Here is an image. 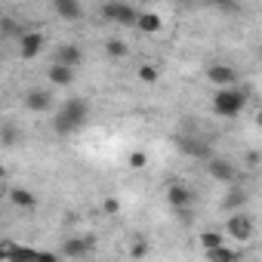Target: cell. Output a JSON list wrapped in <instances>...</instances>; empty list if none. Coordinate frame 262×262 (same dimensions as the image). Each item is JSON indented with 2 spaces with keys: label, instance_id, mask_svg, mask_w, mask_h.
<instances>
[{
  "label": "cell",
  "instance_id": "6da1fadb",
  "mask_svg": "<svg viewBox=\"0 0 262 262\" xmlns=\"http://www.w3.org/2000/svg\"><path fill=\"white\" fill-rule=\"evenodd\" d=\"M86 117H90V105H86V99H80V96L65 99L62 108H59L56 117H53V129H56L59 136H71V133H77V129L86 123Z\"/></svg>",
  "mask_w": 262,
  "mask_h": 262
},
{
  "label": "cell",
  "instance_id": "7a4b0ae2",
  "mask_svg": "<svg viewBox=\"0 0 262 262\" xmlns=\"http://www.w3.org/2000/svg\"><path fill=\"white\" fill-rule=\"evenodd\" d=\"M244 105H247V93L231 90V86L216 90V96H213V111H216L219 117H237V114L244 111Z\"/></svg>",
  "mask_w": 262,
  "mask_h": 262
},
{
  "label": "cell",
  "instance_id": "3957f363",
  "mask_svg": "<svg viewBox=\"0 0 262 262\" xmlns=\"http://www.w3.org/2000/svg\"><path fill=\"white\" fill-rule=\"evenodd\" d=\"M99 16L114 25H139L142 13H136V7H129V4H102Z\"/></svg>",
  "mask_w": 262,
  "mask_h": 262
},
{
  "label": "cell",
  "instance_id": "277c9868",
  "mask_svg": "<svg viewBox=\"0 0 262 262\" xmlns=\"http://www.w3.org/2000/svg\"><path fill=\"white\" fill-rule=\"evenodd\" d=\"M176 145L188 158H210V142L207 139H198V136H185L182 133V136H176Z\"/></svg>",
  "mask_w": 262,
  "mask_h": 262
},
{
  "label": "cell",
  "instance_id": "5b68a950",
  "mask_svg": "<svg viewBox=\"0 0 262 262\" xmlns=\"http://www.w3.org/2000/svg\"><path fill=\"white\" fill-rule=\"evenodd\" d=\"M167 201H170V207H173V210L185 213V210L191 207L194 194H191V188H188V185H182V182H173V185L167 188Z\"/></svg>",
  "mask_w": 262,
  "mask_h": 262
},
{
  "label": "cell",
  "instance_id": "8992f818",
  "mask_svg": "<svg viewBox=\"0 0 262 262\" xmlns=\"http://www.w3.org/2000/svg\"><path fill=\"white\" fill-rule=\"evenodd\" d=\"M207 173H210L213 179H219V182H234V179H237L234 164L225 161V158H210V161H207Z\"/></svg>",
  "mask_w": 262,
  "mask_h": 262
},
{
  "label": "cell",
  "instance_id": "52a82bcc",
  "mask_svg": "<svg viewBox=\"0 0 262 262\" xmlns=\"http://www.w3.org/2000/svg\"><path fill=\"white\" fill-rule=\"evenodd\" d=\"M225 231H228L234 241H250V234H253V219H250L247 213H234V216L228 219Z\"/></svg>",
  "mask_w": 262,
  "mask_h": 262
},
{
  "label": "cell",
  "instance_id": "ba28073f",
  "mask_svg": "<svg viewBox=\"0 0 262 262\" xmlns=\"http://www.w3.org/2000/svg\"><path fill=\"white\" fill-rule=\"evenodd\" d=\"M4 256H7V262H37L40 250H34V247H19V244L7 241V244H4Z\"/></svg>",
  "mask_w": 262,
  "mask_h": 262
},
{
  "label": "cell",
  "instance_id": "9c48e42d",
  "mask_svg": "<svg viewBox=\"0 0 262 262\" xmlns=\"http://www.w3.org/2000/svg\"><path fill=\"white\" fill-rule=\"evenodd\" d=\"M40 50H43V34H40V31H25V34L19 37V53H22V59H34Z\"/></svg>",
  "mask_w": 262,
  "mask_h": 262
},
{
  "label": "cell",
  "instance_id": "30bf717a",
  "mask_svg": "<svg viewBox=\"0 0 262 262\" xmlns=\"http://www.w3.org/2000/svg\"><path fill=\"white\" fill-rule=\"evenodd\" d=\"M207 77H210L219 90H225V86H231V83L237 80V71H234L231 65H210V68H207Z\"/></svg>",
  "mask_w": 262,
  "mask_h": 262
},
{
  "label": "cell",
  "instance_id": "8fae6325",
  "mask_svg": "<svg viewBox=\"0 0 262 262\" xmlns=\"http://www.w3.org/2000/svg\"><path fill=\"white\" fill-rule=\"evenodd\" d=\"M22 102H25L28 111H50V108H53V96H50V90H28Z\"/></svg>",
  "mask_w": 262,
  "mask_h": 262
},
{
  "label": "cell",
  "instance_id": "7c38bea8",
  "mask_svg": "<svg viewBox=\"0 0 262 262\" xmlns=\"http://www.w3.org/2000/svg\"><path fill=\"white\" fill-rule=\"evenodd\" d=\"M90 250H93V237H68L62 244V256H68V259H80Z\"/></svg>",
  "mask_w": 262,
  "mask_h": 262
},
{
  "label": "cell",
  "instance_id": "4fadbf2b",
  "mask_svg": "<svg viewBox=\"0 0 262 262\" xmlns=\"http://www.w3.org/2000/svg\"><path fill=\"white\" fill-rule=\"evenodd\" d=\"M56 62H59V65H68V68H77V65L83 62V53H80L77 43H62V47L56 50Z\"/></svg>",
  "mask_w": 262,
  "mask_h": 262
},
{
  "label": "cell",
  "instance_id": "5bb4252c",
  "mask_svg": "<svg viewBox=\"0 0 262 262\" xmlns=\"http://www.w3.org/2000/svg\"><path fill=\"white\" fill-rule=\"evenodd\" d=\"M53 10H56L62 19H68V22H74V19L83 16V7L77 4V0H53Z\"/></svg>",
  "mask_w": 262,
  "mask_h": 262
},
{
  "label": "cell",
  "instance_id": "9a60e30c",
  "mask_svg": "<svg viewBox=\"0 0 262 262\" xmlns=\"http://www.w3.org/2000/svg\"><path fill=\"white\" fill-rule=\"evenodd\" d=\"M50 83H56V86H71V83H74V68L53 62V65H50Z\"/></svg>",
  "mask_w": 262,
  "mask_h": 262
},
{
  "label": "cell",
  "instance_id": "2e32d148",
  "mask_svg": "<svg viewBox=\"0 0 262 262\" xmlns=\"http://www.w3.org/2000/svg\"><path fill=\"white\" fill-rule=\"evenodd\" d=\"M10 204L19 207V210H34V207H37V198H34V191H28V188H13V191H10Z\"/></svg>",
  "mask_w": 262,
  "mask_h": 262
},
{
  "label": "cell",
  "instance_id": "e0dca14e",
  "mask_svg": "<svg viewBox=\"0 0 262 262\" xmlns=\"http://www.w3.org/2000/svg\"><path fill=\"white\" fill-rule=\"evenodd\" d=\"M136 28H139V31H148V34H155V31H161V16H158V13H142Z\"/></svg>",
  "mask_w": 262,
  "mask_h": 262
},
{
  "label": "cell",
  "instance_id": "ac0fdd59",
  "mask_svg": "<svg viewBox=\"0 0 262 262\" xmlns=\"http://www.w3.org/2000/svg\"><path fill=\"white\" fill-rule=\"evenodd\" d=\"M244 204H247V191H244V188H231V191L225 194V201H222L225 210H237V207H244Z\"/></svg>",
  "mask_w": 262,
  "mask_h": 262
},
{
  "label": "cell",
  "instance_id": "d6986e66",
  "mask_svg": "<svg viewBox=\"0 0 262 262\" xmlns=\"http://www.w3.org/2000/svg\"><path fill=\"white\" fill-rule=\"evenodd\" d=\"M201 247L210 253V250H219V247H225V237H222V231H204L201 234Z\"/></svg>",
  "mask_w": 262,
  "mask_h": 262
},
{
  "label": "cell",
  "instance_id": "ffe728a7",
  "mask_svg": "<svg viewBox=\"0 0 262 262\" xmlns=\"http://www.w3.org/2000/svg\"><path fill=\"white\" fill-rule=\"evenodd\" d=\"M207 259H210V262H237V253H234L231 247H219V250H210Z\"/></svg>",
  "mask_w": 262,
  "mask_h": 262
},
{
  "label": "cell",
  "instance_id": "44dd1931",
  "mask_svg": "<svg viewBox=\"0 0 262 262\" xmlns=\"http://www.w3.org/2000/svg\"><path fill=\"white\" fill-rule=\"evenodd\" d=\"M105 53H108L111 59H123V56H126V43L114 37V40H108V43H105Z\"/></svg>",
  "mask_w": 262,
  "mask_h": 262
},
{
  "label": "cell",
  "instance_id": "7402d4cb",
  "mask_svg": "<svg viewBox=\"0 0 262 262\" xmlns=\"http://www.w3.org/2000/svg\"><path fill=\"white\" fill-rule=\"evenodd\" d=\"M0 139H4V145L10 148V145H16L19 142V129L13 126V123H4V133H0Z\"/></svg>",
  "mask_w": 262,
  "mask_h": 262
},
{
  "label": "cell",
  "instance_id": "603a6c76",
  "mask_svg": "<svg viewBox=\"0 0 262 262\" xmlns=\"http://www.w3.org/2000/svg\"><path fill=\"white\" fill-rule=\"evenodd\" d=\"M139 80H142V83H155V80H158V68H155V65H142V68H139Z\"/></svg>",
  "mask_w": 262,
  "mask_h": 262
},
{
  "label": "cell",
  "instance_id": "cb8c5ba5",
  "mask_svg": "<svg viewBox=\"0 0 262 262\" xmlns=\"http://www.w3.org/2000/svg\"><path fill=\"white\" fill-rule=\"evenodd\" d=\"M148 164V155L145 151H133V155H129V167H133V170H142Z\"/></svg>",
  "mask_w": 262,
  "mask_h": 262
},
{
  "label": "cell",
  "instance_id": "d4e9b609",
  "mask_svg": "<svg viewBox=\"0 0 262 262\" xmlns=\"http://www.w3.org/2000/svg\"><path fill=\"white\" fill-rule=\"evenodd\" d=\"M129 256H133V259H145V256H148V244H145V241H136L133 250H129Z\"/></svg>",
  "mask_w": 262,
  "mask_h": 262
},
{
  "label": "cell",
  "instance_id": "484cf974",
  "mask_svg": "<svg viewBox=\"0 0 262 262\" xmlns=\"http://www.w3.org/2000/svg\"><path fill=\"white\" fill-rule=\"evenodd\" d=\"M4 34H19V37H22V34H25V31H19V28H16V22H13V19H4Z\"/></svg>",
  "mask_w": 262,
  "mask_h": 262
},
{
  "label": "cell",
  "instance_id": "4316f807",
  "mask_svg": "<svg viewBox=\"0 0 262 262\" xmlns=\"http://www.w3.org/2000/svg\"><path fill=\"white\" fill-rule=\"evenodd\" d=\"M102 210H105V213H117V210H120V204H117L114 198H108V201L102 204Z\"/></svg>",
  "mask_w": 262,
  "mask_h": 262
},
{
  "label": "cell",
  "instance_id": "83f0119b",
  "mask_svg": "<svg viewBox=\"0 0 262 262\" xmlns=\"http://www.w3.org/2000/svg\"><path fill=\"white\" fill-rule=\"evenodd\" d=\"M37 262H59V256H56V253H40Z\"/></svg>",
  "mask_w": 262,
  "mask_h": 262
},
{
  "label": "cell",
  "instance_id": "f1b7e54d",
  "mask_svg": "<svg viewBox=\"0 0 262 262\" xmlns=\"http://www.w3.org/2000/svg\"><path fill=\"white\" fill-rule=\"evenodd\" d=\"M219 10H222V13H237L241 7H237V4H219Z\"/></svg>",
  "mask_w": 262,
  "mask_h": 262
},
{
  "label": "cell",
  "instance_id": "f546056e",
  "mask_svg": "<svg viewBox=\"0 0 262 262\" xmlns=\"http://www.w3.org/2000/svg\"><path fill=\"white\" fill-rule=\"evenodd\" d=\"M256 123H259V126H262V108H259V114H256Z\"/></svg>",
  "mask_w": 262,
  "mask_h": 262
}]
</instances>
